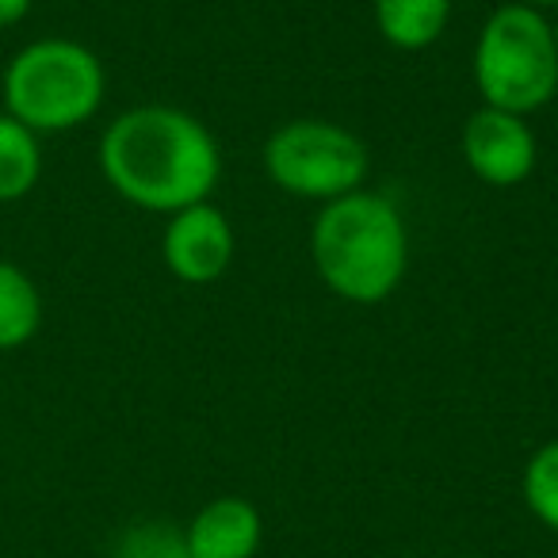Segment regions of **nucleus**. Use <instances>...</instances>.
I'll return each mask as SVG.
<instances>
[{"instance_id": "obj_1", "label": "nucleus", "mask_w": 558, "mask_h": 558, "mask_svg": "<svg viewBox=\"0 0 558 558\" xmlns=\"http://www.w3.org/2000/svg\"><path fill=\"white\" fill-rule=\"evenodd\" d=\"M100 169L126 203L146 210H184L207 203L222 157L195 116L165 104L131 108L104 131Z\"/></svg>"}, {"instance_id": "obj_2", "label": "nucleus", "mask_w": 558, "mask_h": 558, "mask_svg": "<svg viewBox=\"0 0 558 558\" xmlns=\"http://www.w3.org/2000/svg\"><path fill=\"white\" fill-rule=\"evenodd\" d=\"M311 253L333 295L372 306L398 291L410 264V233L387 195L349 192L314 222Z\"/></svg>"}, {"instance_id": "obj_3", "label": "nucleus", "mask_w": 558, "mask_h": 558, "mask_svg": "<svg viewBox=\"0 0 558 558\" xmlns=\"http://www.w3.org/2000/svg\"><path fill=\"white\" fill-rule=\"evenodd\" d=\"M104 104V65L73 39H39L4 70V116L27 131H73Z\"/></svg>"}, {"instance_id": "obj_4", "label": "nucleus", "mask_w": 558, "mask_h": 558, "mask_svg": "<svg viewBox=\"0 0 558 558\" xmlns=\"http://www.w3.org/2000/svg\"><path fill=\"white\" fill-rule=\"evenodd\" d=\"M474 85L486 108L512 116H527L555 100L558 50L539 9L512 0L486 20L474 47Z\"/></svg>"}, {"instance_id": "obj_5", "label": "nucleus", "mask_w": 558, "mask_h": 558, "mask_svg": "<svg viewBox=\"0 0 558 558\" xmlns=\"http://www.w3.org/2000/svg\"><path fill=\"white\" fill-rule=\"evenodd\" d=\"M367 146L326 119H295L264 146V169L283 192L303 199H341L360 192L367 177Z\"/></svg>"}, {"instance_id": "obj_6", "label": "nucleus", "mask_w": 558, "mask_h": 558, "mask_svg": "<svg viewBox=\"0 0 558 558\" xmlns=\"http://www.w3.org/2000/svg\"><path fill=\"white\" fill-rule=\"evenodd\" d=\"M463 157L478 180L494 187H517L535 169V134L524 116L482 108L463 126Z\"/></svg>"}, {"instance_id": "obj_7", "label": "nucleus", "mask_w": 558, "mask_h": 558, "mask_svg": "<svg viewBox=\"0 0 558 558\" xmlns=\"http://www.w3.org/2000/svg\"><path fill=\"white\" fill-rule=\"evenodd\" d=\"M233 260V226L210 203H195L172 215L165 230V264L184 283H215Z\"/></svg>"}, {"instance_id": "obj_8", "label": "nucleus", "mask_w": 558, "mask_h": 558, "mask_svg": "<svg viewBox=\"0 0 558 558\" xmlns=\"http://www.w3.org/2000/svg\"><path fill=\"white\" fill-rule=\"evenodd\" d=\"M184 543L192 558H253L260 547V512L245 497H218L195 512Z\"/></svg>"}, {"instance_id": "obj_9", "label": "nucleus", "mask_w": 558, "mask_h": 558, "mask_svg": "<svg viewBox=\"0 0 558 558\" xmlns=\"http://www.w3.org/2000/svg\"><path fill=\"white\" fill-rule=\"evenodd\" d=\"M451 0H375V20L390 47L425 50L444 35Z\"/></svg>"}, {"instance_id": "obj_10", "label": "nucleus", "mask_w": 558, "mask_h": 558, "mask_svg": "<svg viewBox=\"0 0 558 558\" xmlns=\"http://www.w3.org/2000/svg\"><path fill=\"white\" fill-rule=\"evenodd\" d=\"M43 326V299L20 264L0 260V352L27 344Z\"/></svg>"}, {"instance_id": "obj_11", "label": "nucleus", "mask_w": 558, "mask_h": 558, "mask_svg": "<svg viewBox=\"0 0 558 558\" xmlns=\"http://www.w3.org/2000/svg\"><path fill=\"white\" fill-rule=\"evenodd\" d=\"M43 172V154L35 131L20 119L0 116V203L24 199Z\"/></svg>"}, {"instance_id": "obj_12", "label": "nucleus", "mask_w": 558, "mask_h": 558, "mask_svg": "<svg viewBox=\"0 0 558 558\" xmlns=\"http://www.w3.org/2000/svg\"><path fill=\"white\" fill-rule=\"evenodd\" d=\"M524 501L539 524L558 532V440L543 444L524 466Z\"/></svg>"}, {"instance_id": "obj_13", "label": "nucleus", "mask_w": 558, "mask_h": 558, "mask_svg": "<svg viewBox=\"0 0 558 558\" xmlns=\"http://www.w3.org/2000/svg\"><path fill=\"white\" fill-rule=\"evenodd\" d=\"M116 558H192L184 532L172 524H134L119 535Z\"/></svg>"}, {"instance_id": "obj_14", "label": "nucleus", "mask_w": 558, "mask_h": 558, "mask_svg": "<svg viewBox=\"0 0 558 558\" xmlns=\"http://www.w3.org/2000/svg\"><path fill=\"white\" fill-rule=\"evenodd\" d=\"M32 12V0H0V27H12Z\"/></svg>"}, {"instance_id": "obj_15", "label": "nucleus", "mask_w": 558, "mask_h": 558, "mask_svg": "<svg viewBox=\"0 0 558 558\" xmlns=\"http://www.w3.org/2000/svg\"><path fill=\"white\" fill-rule=\"evenodd\" d=\"M520 4H532V9H543V4H558V0H520Z\"/></svg>"}, {"instance_id": "obj_16", "label": "nucleus", "mask_w": 558, "mask_h": 558, "mask_svg": "<svg viewBox=\"0 0 558 558\" xmlns=\"http://www.w3.org/2000/svg\"><path fill=\"white\" fill-rule=\"evenodd\" d=\"M550 32H555V50H558V20H555V24H550Z\"/></svg>"}]
</instances>
